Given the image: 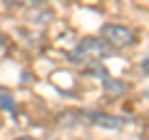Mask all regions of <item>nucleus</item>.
Instances as JSON below:
<instances>
[{
    "label": "nucleus",
    "instance_id": "nucleus-1",
    "mask_svg": "<svg viewBox=\"0 0 149 140\" xmlns=\"http://www.w3.org/2000/svg\"><path fill=\"white\" fill-rule=\"evenodd\" d=\"M109 53H112V48L102 38H85V40L77 43V48L72 50L70 58L74 63H80V65H87V63H97V60L107 58Z\"/></svg>",
    "mask_w": 149,
    "mask_h": 140
},
{
    "label": "nucleus",
    "instance_id": "nucleus-6",
    "mask_svg": "<svg viewBox=\"0 0 149 140\" xmlns=\"http://www.w3.org/2000/svg\"><path fill=\"white\" fill-rule=\"evenodd\" d=\"M142 73H147V75H149V58L142 63Z\"/></svg>",
    "mask_w": 149,
    "mask_h": 140
},
{
    "label": "nucleus",
    "instance_id": "nucleus-4",
    "mask_svg": "<svg viewBox=\"0 0 149 140\" xmlns=\"http://www.w3.org/2000/svg\"><path fill=\"white\" fill-rule=\"evenodd\" d=\"M104 90L109 93V95H119V93L124 90V85L119 80H109V78H107V80H104Z\"/></svg>",
    "mask_w": 149,
    "mask_h": 140
},
{
    "label": "nucleus",
    "instance_id": "nucleus-2",
    "mask_svg": "<svg viewBox=\"0 0 149 140\" xmlns=\"http://www.w3.org/2000/svg\"><path fill=\"white\" fill-rule=\"evenodd\" d=\"M102 40L112 50L114 48H129L137 40V33L132 28H124V25H102Z\"/></svg>",
    "mask_w": 149,
    "mask_h": 140
},
{
    "label": "nucleus",
    "instance_id": "nucleus-3",
    "mask_svg": "<svg viewBox=\"0 0 149 140\" xmlns=\"http://www.w3.org/2000/svg\"><path fill=\"white\" fill-rule=\"evenodd\" d=\"M87 120H92L95 125H100V128H124L127 125V120L124 118H117V115H104V113H87L85 115Z\"/></svg>",
    "mask_w": 149,
    "mask_h": 140
},
{
    "label": "nucleus",
    "instance_id": "nucleus-5",
    "mask_svg": "<svg viewBox=\"0 0 149 140\" xmlns=\"http://www.w3.org/2000/svg\"><path fill=\"white\" fill-rule=\"evenodd\" d=\"M0 105H3V108H10V110H13V100H8V98H3V100H0Z\"/></svg>",
    "mask_w": 149,
    "mask_h": 140
},
{
    "label": "nucleus",
    "instance_id": "nucleus-7",
    "mask_svg": "<svg viewBox=\"0 0 149 140\" xmlns=\"http://www.w3.org/2000/svg\"><path fill=\"white\" fill-rule=\"evenodd\" d=\"M17 140H35V138H17Z\"/></svg>",
    "mask_w": 149,
    "mask_h": 140
}]
</instances>
